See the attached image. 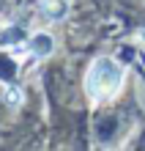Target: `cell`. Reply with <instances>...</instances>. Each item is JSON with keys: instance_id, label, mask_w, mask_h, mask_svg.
Wrapping results in <instances>:
<instances>
[{"instance_id": "1", "label": "cell", "mask_w": 145, "mask_h": 151, "mask_svg": "<svg viewBox=\"0 0 145 151\" xmlns=\"http://www.w3.org/2000/svg\"><path fill=\"white\" fill-rule=\"evenodd\" d=\"M121 85H123V66L118 63L115 58L101 55V58H96L93 63L88 66L85 93H88V99L93 104L110 102L112 96L121 91Z\"/></svg>"}]
</instances>
